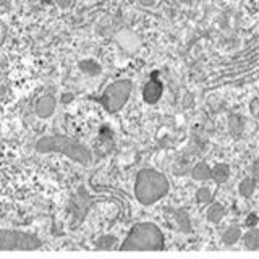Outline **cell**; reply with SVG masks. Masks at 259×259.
<instances>
[{
    "instance_id": "cell-12",
    "label": "cell",
    "mask_w": 259,
    "mask_h": 259,
    "mask_svg": "<svg viewBox=\"0 0 259 259\" xmlns=\"http://www.w3.org/2000/svg\"><path fill=\"white\" fill-rule=\"evenodd\" d=\"M54 110V99L51 96H46L40 99V102L37 104V113L40 117H47L49 113Z\"/></svg>"
},
{
    "instance_id": "cell-10",
    "label": "cell",
    "mask_w": 259,
    "mask_h": 259,
    "mask_svg": "<svg viewBox=\"0 0 259 259\" xmlns=\"http://www.w3.org/2000/svg\"><path fill=\"white\" fill-rule=\"evenodd\" d=\"M225 215V207L222 204H219V202H214V204H210L209 209H207V221L209 222H212V224H217V222H221L222 219Z\"/></svg>"
},
{
    "instance_id": "cell-7",
    "label": "cell",
    "mask_w": 259,
    "mask_h": 259,
    "mask_svg": "<svg viewBox=\"0 0 259 259\" xmlns=\"http://www.w3.org/2000/svg\"><path fill=\"white\" fill-rule=\"evenodd\" d=\"M240 238H241V230H240V227H237V225L229 227V229H225V232L222 233V241H224V245H227V246L237 245V243L240 241Z\"/></svg>"
},
{
    "instance_id": "cell-6",
    "label": "cell",
    "mask_w": 259,
    "mask_h": 259,
    "mask_svg": "<svg viewBox=\"0 0 259 259\" xmlns=\"http://www.w3.org/2000/svg\"><path fill=\"white\" fill-rule=\"evenodd\" d=\"M210 174H212V168H210L206 162H199V164H196L191 170V177L198 182L210 180Z\"/></svg>"
},
{
    "instance_id": "cell-14",
    "label": "cell",
    "mask_w": 259,
    "mask_h": 259,
    "mask_svg": "<svg viewBox=\"0 0 259 259\" xmlns=\"http://www.w3.org/2000/svg\"><path fill=\"white\" fill-rule=\"evenodd\" d=\"M112 245H115V238L112 237H104L101 241H97V246L99 248H110Z\"/></svg>"
},
{
    "instance_id": "cell-16",
    "label": "cell",
    "mask_w": 259,
    "mask_h": 259,
    "mask_svg": "<svg viewBox=\"0 0 259 259\" xmlns=\"http://www.w3.org/2000/svg\"><path fill=\"white\" fill-rule=\"evenodd\" d=\"M256 224H257V215L256 214H249L246 217V225L248 227H256Z\"/></svg>"
},
{
    "instance_id": "cell-13",
    "label": "cell",
    "mask_w": 259,
    "mask_h": 259,
    "mask_svg": "<svg viewBox=\"0 0 259 259\" xmlns=\"http://www.w3.org/2000/svg\"><path fill=\"white\" fill-rule=\"evenodd\" d=\"M196 201L199 204H207V202L212 201V193H210V190L206 188V186H202V188L196 191Z\"/></svg>"
},
{
    "instance_id": "cell-5",
    "label": "cell",
    "mask_w": 259,
    "mask_h": 259,
    "mask_svg": "<svg viewBox=\"0 0 259 259\" xmlns=\"http://www.w3.org/2000/svg\"><path fill=\"white\" fill-rule=\"evenodd\" d=\"M229 177H230V168L227 164H215L212 167V174H210V180H214L215 183L219 185H222L225 183L227 180H229Z\"/></svg>"
},
{
    "instance_id": "cell-17",
    "label": "cell",
    "mask_w": 259,
    "mask_h": 259,
    "mask_svg": "<svg viewBox=\"0 0 259 259\" xmlns=\"http://www.w3.org/2000/svg\"><path fill=\"white\" fill-rule=\"evenodd\" d=\"M140 2H141V5H144V7H151V5L156 4V0H140Z\"/></svg>"
},
{
    "instance_id": "cell-11",
    "label": "cell",
    "mask_w": 259,
    "mask_h": 259,
    "mask_svg": "<svg viewBox=\"0 0 259 259\" xmlns=\"http://www.w3.org/2000/svg\"><path fill=\"white\" fill-rule=\"evenodd\" d=\"M175 219H177V227L182 232H190L191 230V222H190V215L185 212L183 209L177 210L175 212Z\"/></svg>"
},
{
    "instance_id": "cell-8",
    "label": "cell",
    "mask_w": 259,
    "mask_h": 259,
    "mask_svg": "<svg viewBox=\"0 0 259 259\" xmlns=\"http://www.w3.org/2000/svg\"><path fill=\"white\" fill-rule=\"evenodd\" d=\"M243 245L248 249H257L259 248V229L249 227V230L243 235Z\"/></svg>"
},
{
    "instance_id": "cell-1",
    "label": "cell",
    "mask_w": 259,
    "mask_h": 259,
    "mask_svg": "<svg viewBox=\"0 0 259 259\" xmlns=\"http://www.w3.org/2000/svg\"><path fill=\"white\" fill-rule=\"evenodd\" d=\"M168 180L164 174L154 168H143L136 177L135 196L144 206H149L162 199L168 193Z\"/></svg>"
},
{
    "instance_id": "cell-3",
    "label": "cell",
    "mask_w": 259,
    "mask_h": 259,
    "mask_svg": "<svg viewBox=\"0 0 259 259\" xmlns=\"http://www.w3.org/2000/svg\"><path fill=\"white\" fill-rule=\"evenodd\" d=\"M132 88H133V84L130 79H120V81H115V83H112L107 89H105V93L102 96L104 107L112 113L118 112L121 107H123V104L128 101Z\"/></svg>"
},
{
    "instance_id": "cell-9",
    "label": "cell",
    "mask_w": 259,
    "mask_h": 259,
    "mask_svg": "<svg viewBox=\"0 0 259 259\" xmlns=\"http://www.w3.org/2000/svg\"><path fill=\"white\" fill-rule=\"evenodd\" d=\"M238 191L243 198H251L256 191V180L253 177H246L243 178V180L240 182L238 185Z\"/></svg>"
},
{
    "instance_id": "cell-4",
    "label": "cell",
    "mask_w": 259,
    "mask_h": 259,
    "mask_svg": "<svg viewBox=\"0 0 259 259\" xmlns=\"http://www.w3.org/2000/svg\"><path fill=\"white\" fill-rule=\"evenodd\" d=\"M144 99L146 102H149V104H154V102H157L160 99V96H162V83L159 79L156 78H152L148 84H146L144 88Z\"/></svg>"
},
{
    "instance_id": "cell-2",
    "label": "cell",
    "mask_w": 259,
    "mask_h": 259,
    "mask_svg": "<svg viewBox=\"0 0 259 259\" xmlns=\"http://www.w3.org/2000/svg\"><path fill=\"white\" fill-rule=\"evenodd\" d=\"M164 235L151 222L135 225L128 233L126 240L121 243V249H162Z\"/></svg>"
},
{
    "instance_id": "cell-15",
    "label": "cell",
    "mask_w": 259,
    "mask_h": 259,
    "mask_svg": "<svg viewBox=\"0 0 259 259\" xmlns=\"http://www.w3.org/2000/svg\"><path fill=\"white\" fill-rule=\"evenodd\" d=\"M251 177L254 178L256 182H259V159H256L251 165Z\"/></svg>"
}]
</instances>
